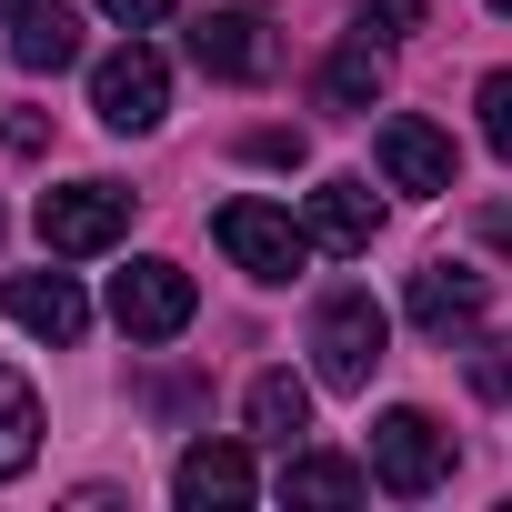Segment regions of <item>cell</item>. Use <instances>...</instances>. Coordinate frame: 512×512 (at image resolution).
<instances>
[{
	"mask_svg": "<svg viewBox=\"0 0 512 512\" xmlns=\"http://www.w3.org/2000/svg\"><path fill=\"white\" fill-rule=\"evenodd\" d=\"M211 241L231 251L251 282H292V272L312 262V221H292V211H282V201H262V191L221 201V211H211Z\"/></svg>",
	"mask_w": 512,
	"mask_h": 512,
	"instance_id": "6da1fadb",
	"label": "cell"
},
{
	"mask_svg": "<svg viewBox=\"0 0 512 512\" xmlns=\"http://www.w3.org/2000/svg\"><path fill=\"white\" fill-rule=\"evenodd\" d=\"M382 342H392L382 302H372V292H332V302L312 312V372H322V392H362L372 362H382Z\"/></svg>",
	"mask_w": 512,
	"mask_h": 512,
	"instance_id": "7a4b0ae2",
	"label": "cell"
},
{
	"mask_svg": "<svg viewBox=\"0 0 512 512\" xmlns=\"http://www.w3.org/2000/svg\"><path fill=\"white\" fill-rule=\"evenodd\" d=\"M131 231V191L121 181H71V191H41V241L51 262H91Z\"/></svg>",
	"mask_w": 512,
	"mask_h": 512,
	"instance_id": "3957f363",
	"label": "cell"
},
{
	"mask_svg": "<svg viewBox=\"0 0 512 512\" xmlns=\"http://www.w3.org/2000/svg\"><path fill=\"white\" fill-rule=\"evenodd\" d=\"M91 111H101L111 131H161V111H171V71H161V51H151V41L101 51V61H91Z\"/></svg>",
	"mask_w": 512,
	"mask_h": 512,
	"instance_id": "277c9868",
	"label": "cell"
},
{
	"mask_svg": "<svg viewBox=\"0 0 512 512\" xmlns=\"http://www.w3.org/2000/svg\"><path fill=\"white\" fill-rule=\"evenodd\" d=\"M442 472H452V432H442L432 412H412V402H402V412H382V422H372V482H382V492L422 502Z\"/></svg>",
	"mask_w": 512,
	"mask_h": 512,
	"instance_id": "5b68a950",
	"label": "cell"
},
{
	"mask_svg": "<svg viewBox=\"0 0 512 512\" xmlns=\"http://www.w3.org/2000/svg\"><path fill=\"white\" fill-rule=\"evenodd\" d=\"M191 312H201V292H191L181 262H131V272L111 282V322H121L131 342H171V332H191Z\"/></svg>",
	"mask_w": 512,
	"mask_h": 512,
	"instance_id": "8992f818",
	"label": "cell"
},
{
	"mask_svg": "<svg viewBox=\"0 0 512 512\" xmlns=\"http://www.w3.org/2000/svg\"><path fill=\"white\" fill-rule=\"evenodd\" d=\"M191 61L211 81H272L282 71V41H272V21H251V11H201L191 21Z\"/></svg>",
	"mask_w": 512,
	"mask_h": 512,
	"instance_id": "52a82bcc",
	"label": "cell"
},
{
	"mask_svg": "<svg viewBox=\"0 0 512 512\" xmlns=\"http://www.w3.org/2000/svg\"><path fill=\"white\" fill-rule=\"evenodd\" d=\"M11 322L31 332V342H81L91 332V302H81V282L71 272H11Z\"/></svg>",
	"mask_w": 512,
	"mask_h": 512,
	"instance_id": "ba28073f",
	"label": "cell"
},
{
	"mask_svg": "<svg viewBox=\"0 0 512 512\" xmlns=\"http://www.w3.org/2000/svg\"><path fill=\"white\" fill-rule=\"evenodd\" d=\"M372 161H382V181H392V191H452V141H442L432 121H412V111H392V121H382Z\"/></svg>",
	"mask_w": 512,
	"mask_h": 512,
	"instance_id": "9c48e42d",
	"label": "cell"
},
{
	"mask_svg": "<svg viewBox=\"0 0 512 512\" xmlns=\"http://www.w3.org/2000/svg\"><path fill=\"white\" fill-rule=\"evenodd\" d=\"M171 492H181L191 512H211V502H251V492H262V472H251L241 442H191V452L171 462Z\"/></svg>",
	"mask_w": 512,
	"mask_h": 512,
	"instance_id": "30bf717a",
	"label": "cell"
},
{
	"mask_svg": "<svg viewBox=\"0 0 512 512\" xmlns=\"http://www.w3.org/2000/svg\"><path fill=\"white\" fill-rule=\"evenodd\" d=\"M482 302H492V282H482L472 262H422V272H412V322H422V332L482 322Z\"/></svg>",
	"mask_w": 512,
	"mask_h": 512,
	"instance_id": "8fae6325",
	"label": "cell"
},
{
	"mask_svg": "<svg viewBox=\"0 0 512 512\" xmlns=\"http://www.w3.org/2000/svg\"><path fill=\"white\" fill-rule=\"evenodd\" d=\"M11 61H21V71H71V61H81L71 0H21V11H11Z\"/></svg>",
	"mask_w": 512,
	"mask_h": 512,
	"instance_id": "7c38bea8",
	"label": "cell"
},
{
	"mask_svg": "<svg viewBox=\"0 0 512 512\" xmlns=\"http://www.w3.org/2000/svg\"><path fill=\"white\" fill-rule=\"evenodd\" d=\"M241 422H251V442L302 452V432H312V382H302V372H262L251 402H241Z\"/></svg>",
	"mask_w": 512,
	"mask_h": 512,
	"instance_id": "4fadbf2b",
	"label": "cell"
},
{
	"mask_svg": "<svg viewBox=\"0 0 512 512\" xmlns=\"http://www.w3.org/2000/svg\"><path fill=\"white\" fill-rule=\"evenodd\" d=\"M372 231H382L372 181H322V191H312V241H322V251H372Z\"/></svg>",
	"mask_w": 512,
	"mask_h": 512,
	"instance_id": "5bb4252c",
	"label": "cell"
},
{
	"mask_svg": "<svg viewBox=\"0 0 512 512\" xmlns=\"http://www.w3.org/2000/svg\"><path fill=\"white\" fill-rule=\"evenodd\" d=\"M362 462H332V452H292L282 462V502H322V512H342V502H362Z\"/></svg>",
	"mask_w": 512,
	"mask_h": 512,
	"instance_id": "9a60e30c",
	"label": "cell"
},
{
	"mask_svg": "<svg viewBox=\"0 0 512 512\" xmlns=\"http://www.w3.org/2000/svg\"><path fill=\"white\" fill-rule=\"evenodd\" d=\"M31 452H41V402H31V382L11 362H0V482H21Z\"/></svg>",
	"mask_w": 512,
	"mask_h": 512,
	"instance_id": "2e32d148",
	"label": "cell"
},
{
	"mask_svg": "<svg viewBox=\"0 0 512 512\" xmlns=\"http://www.w3.org/2000/svg\"><path fill=\"white\" fill-rule=\"evenodd\" d=\"M322 101H332V111H372V101H382V51H372V31H352V41L322 61Z\"/></svg>",
	"mask_w": 512,
	"mask_h": 512,
	"instance_id": "e0dca14e",
	"label": "cell"
},
{
	"mask_svg": "<svg viewBox=\"0 0 512 512\" xmlns=\"http://www.w3.org/2000/svg\"><path fill=\"white\" fill-rule=\"evenodd\" d=\"M482 141L512 161V71H492V81H482Z\"/></svg>",
	"mask_w": 512,
	"mask_h": 512,
	"instance_id": "ac0fdd59",
	"label": "cell"
},
{
	"mask_svg": "<svg viewBox=\"0 0 512 512\" xmlns=\"http://www.w3.org/2000/svg\"><path fill=\"white\" fill-rule=\"evenodd\" d=\"M472 392L482 402H512V342H482L472 352Z\"/></svg>",
	"mask_w": 512,
	"mask_h": 512,
	"instance_id": "d6986e66",
	"label": "cell"
},
{
	"mask_svg": "<svg viewBox=\"0 0 512 512\" xmlns=\"http://www.w3.org/2000/svg\"><path fill=\"white\" fill-rule=\"evenodd\" d=\"M432 0H362V31H422Z\"/></svg>",
	"mask_w": 512,
	"mask_h": 512,
	"instance_id": "ffe728a7",
	"label": "cell"
},
{
	"mask_svg": "<svg viewBox=\"0 0 512 512\" xmlns=\"http://www.w3.org/2000/svg\"><path fill=\"white\" fill-rule=\"evenodd\" d=\"M101 11H111L121 31H151V21H171V0H101Z\"/></svg>",
	"mask_w": 512,
	"mask_h": 512,
	"instance_id": "44dd1931",
	"label": "cell"
},
{
	"mask_svg": "<svg viewBox=\"0 0 512 512\" xmlns=\"http://www.w3.org/2000/svg\"><path fill=\"white\" fill-rule=\"evenodd\" d=\"M11 151H51V121L41 111H11Z\"/></svg>",
	"mask_w": 512,
	"mask_h": 512,
	"instance_id": "7402d4cb",
	"label": "cell"
},
{
	"mask_svg": "<svg viewBox=\"0 0 512 512\" xmlns=\"http://www.w3.org/2000/svg\"><path fill=\"white\" fill-rule=\"evenodd\" d=\"M482 231H492V251L512 262V201H502V211H482Z\"/></svg>",
	"mask_w": 512,
	"mask_h": 512,
	"instance_id": "603a6c76",
	"label": "cell"
},
{
	"mask_svg": "<svg viewBox=\"0 0 512 512\" xmlns=\"http://www.w3.org/2000/svg\"><path fill=\"white\" fill-rule=\"evenodd\" d=\"M11 11H21V0H0V31H11Z\"/></svg>",
	"mask_w": 512,
	"mask_h": 512,
	"instance_id": "cb8c5ba5",
	"label": "cell"
},
{
	"mask_svg": "<svg viewBox=\"0 0 512 512\" xmlns=\"http://www.w3.org/2000/svg\"><path fill=\"white\" fill-rule=\"evenodd\" d=\"M492 11H512V0H492Z\"/></svg>",
	"mask_w": 512,
	"mask_h": 512,
	"instance_id": "d4e9b609",
	"label": "cell"
}]
</instances>
